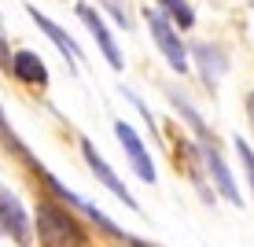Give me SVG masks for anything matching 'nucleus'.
<instances>
[{"mask_svg": "<svg viewBox=\"0 0 254 247\" xmlns=\"http://www.w3.org/2000/svg\"><path fill=\"white\" fill-rule=\"evenodd\" d=\"M115 137H118V144H122V152H126L129 159V166H133V173L144 184H155V163H151V155H147V148H144V140H140V133L129 122H115Z\"/></svg>", "mask_w": 254, "mask_h": 247, "instance_id": "nucleus-6", "label": "nucleus"}, {"mask_svg": "<svg viewBox=\"0 0 254 247\" xmlns=\"http://www.w3.org/2000/svg\"><path fill=\"white\" fill-rule=\"evenodd\" d=\"M11 59H15V52H7V37H4V26H0V67L11 70Z\"/></svg>", "mask_w": 254, "mask_h": 247, "instance_id": "nucleus-16", "label": "nucleus"}, {"mask_svg": "<svg viewBox=\"0 0 254 247\" xmlns=\"http://www.w3.org/2000/svg\"><path fill=\"white\" fill-rule=\"evenodd\" d=\"M129 247H159V244H151V240H140V236H129Z\"/></svg>", "mask_w": 254, "mask_h": 247, "instance_id": "nucleus-17", "label": "nucleus"}, {"mask_svg": "<svg viewBox=\"0 0 254 247\" xmlns=\"http://www.w3.org/2000/svg\"><path fill=\"white\" fill-rule=\"evenodd\" d=\"M0 137H4V140H7V148H11V152H15V155H19V159H26V163H30V166H33V170H37V166H41V163H37V159H33V155H30V148H26V144H22V140H19V133H15V129H11V122H7V118H4V107H0Z\"/></svg>", "mask_w": 254, "mask_h": 247, "instance_id": "nucleus-13", "label": "nucleus"}, {"mask_svg": "<svg viewBox=\"0 0 254 247\" xmlns=\"http://www.w3.org/2000/svg\"><path fill=\"white\" fill-rule=\"evenodd\" d=\"M81 155H85L89 170L96 173V181H100L103 188H107V192H115V196H118L122 203H126L129 210H140V203L133 199V192H129V188H126V181H122L118 173H115V170L107 166V159H103L100 152H96V144H92V140H81Z\"/></svg>", "mask_w": 254, "mask_h": 247, "instance_id": "nucleus-7", "label": "nucleus"}, {"mask_svg": "<svg viewBox=\"0 0 254 247\" xmlns=\"http://www.w3.org/2000/svg\"><path fill=\"white\" fill-rule=\"evenodd\" d=\"M170 100H173V107L181 111V118L191 126V133H195V152L199 159H203V166H206V173H210V181H214V188L221 192L225 199L232 203V207H243V196H240V188H236V177H232V170H229V163L221 159V152H217V144H214V137H210V129H206V122L199 118V111L191 107V103L181 96L177 89H170Z\"/></svg>", "mask_w": 254, "mask_h": 247, "instance_id": "nucleus-1", "label": "nucleus"}, {"mask_svg": "<svg viewBox=\"0 0 254 247\" xmlns=\"http://www.w3.org/2000/svg\"><path fill=\"white\" fill-rule=\"evenodd\" d=\"M236 155H240V163H243V177H247L251 196H254V148H251L243 137H236Z\"/></svg>", "mask_w": 254, "mask_h": 247, "instance_id": "nucleus-14", "label": "nucleus"}, {"mask_svg": "<svg viewBox=\"0 0 254 247\" xmlns=\"http://www.w3.org/2000/svg\"><path fill=\"white\" fill-rule=\"evenodd\" d=\"M37 240L45 247H77L81 244V229L56 203H41L37 207Z\"/></svg>", "mask_w": 254, "mask_h": 247, "instance_id": "nucleus-2", "label": "nucleus"}, {"mask_svg": "<svg viewBox=\"0 0 254 247\" xmlns=\"http://www.w3.org/2000/svg\"><path fill=\"white\" fill-rule=\"evenodd\" d=\"M11 74H15V82H22V85H48V67H45V59H41L37 52H30V48L15 52Z\"/></svg>", "mask_w": 254, "mask_h": 247, "instance_id": "nucleus-11", "label": "nucleus"}, {"mask_svg": "<svg viewBox=\"0 0 254 247\" xmlns=\"http://www.w3.org/2000/svg\"><path fill=\"white\" fill-rule=\"evenodd\" d=\"M144 19H147V30H151V41H155V48L162 52V59L170 63L177 74H185L188 70V48H185V41L177 37V30H173V22L166 19L162 11H144Z\"/></svg>", "mask_w": 254, "mask_h": 247, "instance_id": "nucleus-4", "label": "nucleus"}, {"mask_svg": "<svg viewBox=\"0 0 254 247\" xmlns=\"http://www.w3.org/2000/svg\"><path fill=\"white\" fill-rule=\"evenodd\" d=\"M37 177H41V181H45V184H48V188H52V192H56V196H59V199H63V203H66V207H74V210H77V214H85V218H89V222H92L96 229H103V233H107V236H111V240H122V244H129V233H122V229H118L115 222H111V218H107V214H103V210H100V207H96V203H89V199H85V196H77V192H70V188H66V184H63V181H59V177H52V173L45 170V166H37Z\"/></svg>", "mask_w": 254, "mask_h": 247, "instance_id": "nucleus-3", "label": "nucleus"}, {"mask_svg": "<svg viewBox=\"0 0 254 247\" xmlns=\"http://www.w3.org/2000/svg\"><path fill=\"white\" fill-rule=\"evenodd\" d=\"M191 59H195V67H199V78H203V85L210 92L221 85V78L229 74V52L225 48H217V45H206V41H199V45H191Z\"/></svg>", "mask_w": 254, "mask_h": 247, "instance_id": "nucleus-8", "label": "nucleus"}, {"mask_svg": "<svg viewBox=\"0 0 254 247\" xmlns=\"http://www.w3.org/2000/svg\"><path fill=\"white\" fill-rule=\"evenodd\" d=\"M159 4H162V15L170 22L185 26V30H188V26H195V11H191L188 0H159Z\"/></svg>", "mask_w": 254, "mask_h": 247, "instance_id": "nucleus-12", "label": "nucleus"}, {"mask_svg": "<svg viewBox=\"0 0 254 247\" xmlns=\"http://www.w3.org/2000/svg\"><path fill=\"white\" fill-rule=\"evenodd\" d=\"M103 7H107L111 15H115V22L118 26H133V7H129V0H103Z\"/></svg>", "mask_w": 254, "mask_h": 247, "instance_id": "nucleus-15", "label": "nucleus"}, {"mask_svg": "<svg viewBox=\"0 0 254 247\" xmlns=\"http://www.w3.org/2000/svg\"><path fill=\"white\" fill-rule=\"evenodd\" d=\"M0 236H11L19 247H30V240H33L30 214H26V207L19 203V196L7 192L4 184H0Z\"/></svg>", "mask_w": 254, "mask_h": 247, "instance_id": "nucleus-5", "label": "nucleus"}, {"mask_svg": "<svg viewBox=\"0 0 254 247\" xmlns=\"http://www.w3.org/2000/svg\"><path fill=\"white\" fill-rule=\"evenodd\" d=\"M247 118H251V129H254V92H247Z\"/></svg>", "mask_w": 254, "mask_h": 247, "instance_id": "nucleus-18", "label": "nucleus"}, {"mask_svg": "<svg viewBox=\"0 0 254 247\" xmlns=\"http://www.w3.org/2000/svg\"><path fill=\"white\" fill-rule=\"evenodd\" d=\"M77 15H81V22L89 26V33H92V41L100 45V52H103V59H107L115 70H122V52H118V41H115V33L107 30V22H103V15L96 11V7H89V4H77Z\"/></svg>", "mask_w": 254, "mask_h": 247, "instance_id": "nucleus-10", "label": "nucleus"}, {"mask_svg": "<svg viewBox=\"0 0 254 247\" xmlns=\"http://www.w3.org/2000/svg\"><path fill=\"white\" fill-rule=\"evenodd\" d=\"M26 11H30V19L37 22V30L45 33V37H48V41H52V45H56L59 52H63L66 67H70V70H77V63H81V48H77V41L70 37V33H66L59 22H52L45 11H37V4H26Z\"/></svg>", "mask_w": 254, "mask_h": 247, "instance_id": "nucleus-9", "label": "nucleus"}]
</instances>
